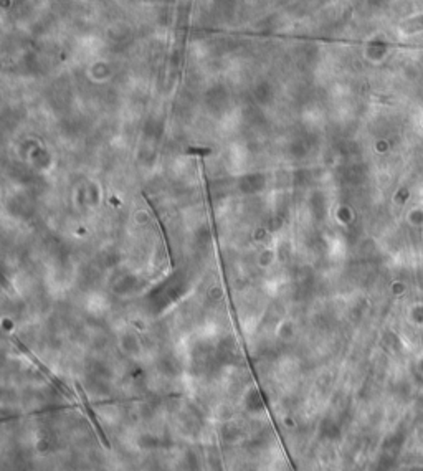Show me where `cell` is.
Instances as JSON below:
<instances>
[{
  "label": "cell",
  "instance_id": "1",
  "mask_svg": "<svg viewBox=\"0 0 423 471\" xmlns=\"http://www.w3.org/2000/svg\"><path fill=\"white\" fill-rule=\"evenodd\" d=\"M415 20H417V22H420V23H423V15H420V17H417V18H415Z\"/></svg>",
  "mask_w": 423,
  "mask_h": 471
}]
</instances>
